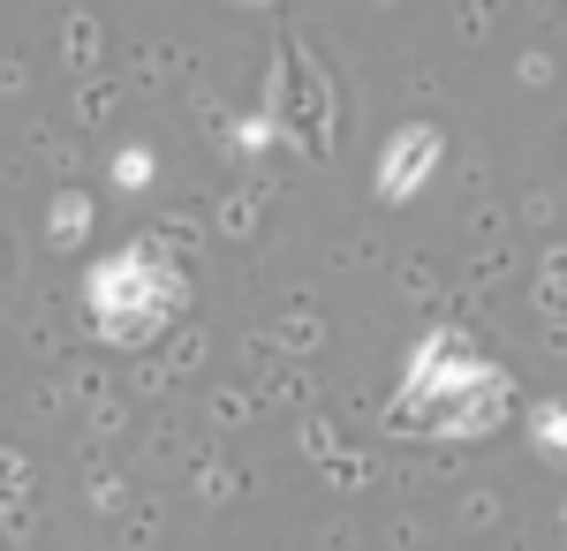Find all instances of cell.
I'll return each mask as SVG.
<instances>
[{
  "label": "cell",
  "instance_id": "1",
  "mask_svg": "<svg viewBox=\"0 0 567 551\" xmlns=\"http://www.w3.org/2000/svg\"><path fill=\"white\" fill-rule=\"evenodd\" d=\"M84 302H91V325L114 347H136L182 310V272H175V257H159L152 242H130L122 257H106L91 272Z\"/></svg>",
  "mask_w": 567,
  "mask_h": 551
},
{
  "label": "cell",
  "instance_id": "2",
  "mask_svg": "<svg viewBox=\"0 0 567 551\" xmlns=\"http://www.w3.org/2000/svg\"><path fill=\"white\" fill-rule=\"evenodd\" d=\"M432 152H439V128H401V136H393L386 144V159H379V197H416V181H424V174H432Z\"/></svg>",
  "mask_w": 567,
  "mask_h": 551
},
{
  "label": "cell",
  "instance_id": "3",
  "mask_svg": "<svg viewBox=\"0 0 567 551\" xmlns=\"http://www.w3.org/2000/svg\"><path fill=\"white\" fill-rule=\"evenodd\" d=\"M53 235H61V242H76V235H84V205H76V197H61V212H53Z\"/></svg>",
  "mask_w": 567,
  "mask_h": 551
},
{
  "label": "cell",
  "instance_id": "4",
  "mask_svg": "<svg viewBox=\"0 0 567 551\" xmlns=\"http://www.w3.org/2000/svg\"><path fill=\"white\" fill-rule=\"evenodd\" d=\"M144 174H152V159H144V152H122V167H114V181H122V189H136Z\"/></svg>",
  "mask_w": 567,
  "mask_h": 551
},
{
  "label": "cell",
  "instance_id": "5",
  "mask_svg": "<svg viewBox=\"0 0 567 551\" xmlns=\"http://www.w3.org/2000/svg\"><path fill=\"white\" fill-rule=\"evenodd\" d=\"M537 438H545V446H567V416H560V408L537 416Z\"/></svg>",
  "mask_w": 567,
  "mask_h": 551
}]
</instances>
